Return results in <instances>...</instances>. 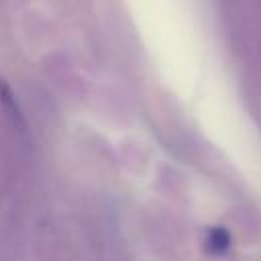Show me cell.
Here are the masks:
<instances>
[{
    "instance_id": "cell-1",
    "label": "cell",
    "mask_w": 261,
    "mask_h": 261,
    "mask_svg": "<svg viewBox=\"0 0 261 261\" xmlns=\"http://www.w3.org/2000/svg\"><path fill=\"white\" fill-rule=\"evenodd\" d=\"M0 104L4 108V114L8 116V120L12 122V126L20 133L27 130V122H24V116H22V110H20V104L12 92V88L6 84V80L0 77Z\"/></svg>"
},
{
    "instance_id": "cell-2",
    "label": "cell",
    "mask_w": 261,
    "mask_h": 261,
    "mask_svg": "<svg viewBox=\"0 0 261 261\" xmlns=\"http://www.w3.org/2000/svg\"><path fill=\"white\" fill-rule=\"evenodd\" d=\"M204 249L210 255H226L230 249V232L224 226H210L206 232V241H204Z\"/></svg>"
}]
</instances>
